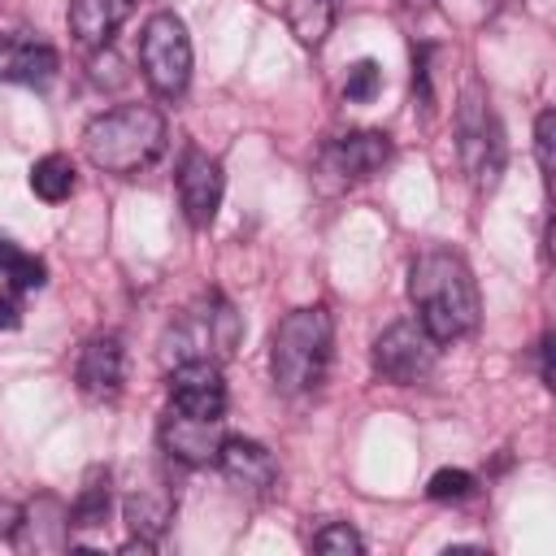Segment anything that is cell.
<instances>
[{
  "label": "cell",
  "mask_w": 556,
  "mask_h": 556,
  "mask_svg": "<svg viewBox=\"0 0 556 556\" xmlns=\"http://www.w3.org/2000/svg\"><path fill=\"white\" fill-rule=\"evenodd\" d=\"M408 300L417 304V321L439 343H452L478 330V317H482L478 282L456 252H421L408 269Z\"/></svg>",
  "instance_id": "6da1fadb"
},
{
  "label": "cell",
  "mask_w": 556,
  "mask_h": 556,
  "mask_svg": "<svg viewBox=\"0 0 556 556\" xmlns=\"http://www.w3.org/2000/svg\"><path fill=\"white\" fill-rule=\"evenodd\" d=\"M83 152L104 174H139L165 152V117L148 104H122L87 122Z\"/></svg>",
  "instance_id": "7a4b0ae2"
},
{
  "label": "cell",
  "mask_w": 556,
  "mask_h": 556,
  "mask_svg": "<svg viewBox=\"0 0 556 556\" xmlns=\"http://www.w3.org/2000/svg\"><path fill=\"white\" fill-rule=\"evenodd\" d=\"M330 343H334V321L321 304L295 308L278 321L274 343H269V374L282 395L313 391L326 378L330 365Z\"/></svg>",
  "instance_id": "3957f363"
},
{
  "label": "cell",
  "mask_w": 556,
  "mask_h": 556,
  "mask_svg": "<svg viewBox=\"0 0 556 556\" xmlns=\"http://www.w3.org/2000/svg\"><path fill=\"white\" fill-rule=\"evenodd\" d=\"M239 334H243L239 313L217 291H208L195 304H187L178 313V321L165 330V356L174 365H182V361H226L239 348Z\"/></svg>",
  "instance_id": "277c9868"
},
{
  "label": "cell",
  "mask_w": 556,
  "mask_h": 556,
  "mask_svg": "<svg viewBox=\"0 0 556 556\" xmlns=\"http://www.w3.org/2000/svg\"><path fill=\"white\" fill-rule=\"evenodd\" d=\"M456 148H460V165L473 178V187H495L504 174V130L491 113V100L478 83H469L460 91L456 104Z\"/></svg>",
  "instance_id": "5b68a950"
},
{
  "label": "cell",
  "mask_w": 556,
  "mask_h": 556,
  "mask_svg": "<svg viewBox=\"0 0 556 556\" xmlns=\"http://www.w3.org/2000/svg\"><path fill=\"white\" fill-rule=\"evenodd\" d=\"M139 65H143V78L156 96L174 100L187 91L191 83V39H187V26L182 17L174 13H152L143 35H139Z\"/></svg>",
  "instance_id": "8992f818"
},
{
  "label": "cell",
  "mask_w": 556,
  "mask_h": 556,
  "mask_svg": "<svg viewBox=\"0 0 556 556\" xmlns=\"http://www.w3.org/2000/svg\"><path fill=\"white\" fill-rule=\"evenodd\" d=\"M439 348L443 343L417 317H404V321H391L374 339V369H378V378H387L395 387H417L434 374Z\"/></svg>",
  "instance_id": "52a82bcc"
},
{
  "label": "cell",
  "mask_w": 556,
  "mask_h": 556,
  "mask_svg": "<svg viewBox=\"0 0 556 556\" xmlns=\"http://www.w3.org/2000/svg\"><path fill=\"white\" fill-rule=\"evenodd\" d=\"M387 161H391V139L382 130H352L321 148L317 169L330 174L334 182H361V178L378 174Z\"/></svg>",
  "instance_id": "ba28073f"
},
{
  "label": "cell",
  "mask_w": 556,
  "mask_h": 556,
  "mask_svg": "<svg viewBox=\"0 0 556 556\" xmlns=\"http://www.w3.org/2000/svg\"><path fill=\"white\" fill-rule=\"evenodd\" d=\"M222 191H226V174H222V161L191 148L178 165V200H182V213L191 226H208L222 208Z\"/></svg>",
  "instance_id": "9c48e42d"
},
{
  "label": "cell",
  "mask_w": 556,
  "mask_h": 556,
  "mask_svg": "<svg viewBox=\"0 0 556 556\" xmlns=\"http://www.w3.org/2000/svg\"><path fill=\"white\" fill-rule=\"evenodd\" d=\"M169 404L191 417L226 413V378L217 361H182L169 369Z\"/></svg>",
  "instance_id": "30bf717a"
},
{
  "label": "cell",
  "mask_w": 556,
  "mask_h": 556,
  "mask_svg": "<svg viewBox=\"0 0 556 556\" xmlns=\"http://www.w3.org/2000/svg\"><path fill=\"white\" fill-rule=\"evenodd\" d=\"M226 443V430H222V417H191V413H178L169 408V417L161 421V447L200 469V465H217V452Z\"/></svg>",
  "instance_id": "8fae6325"
},
{
  "label": "cell",
  "mask_w": 556,
  "mask_h": 556,
  "mask_svg": "<svg viewBox=\"0 0 556 556\" xmlns=\"http://www.w3.org/2000/svg\"><path fill=\"white\" fill-rule=\"evenodd\" d=\"M56 48H48L43 39L26 35V30H9L0 35V83H17V87H48L56 78Z\"/></svg>",
  "instance_id": "7c38bea8"
},
{
  "label": "cell",
  "mask_w": 556,
  "mask_h": 556,
  "mask_svg": "<svg viewBox=\"0 0 556 556\" xmlns=\"http://www.w3.org/2000/svg\"><path fill=\"white\" fill-rule=\"evenodd\" d=\"M217 465H222L226 482L243 495H269V486L278 482V465H274L269 447L256 439H239V434L226 439L217 452Z\"/></svg>",
  "instance_id": "4fadbf2b"
},
{
  "label": "cell",
  "mask_w": 556,
  "mask_h": 556,
  "mask_svg": "<svg viewBox=\"0 0 556 556\" xmlns=\"http://www.w3.org/2000/svg\"><path fill=\"white\" fill-rule=\"evenodd\" d=\"M126 382V352L117 334H96L78 352V387L91 400H113Z\"/></svg>",
  "instance_id": "5bb4252c"
},
{
  "label": "cell",
  "mask_w": 556,
  "mask_h": 556,
  "mask_svg": "<svg viewBox=\"0 0 556 556\" xmlns=\"http://www.w3.org/2000/svg\"><path fill=\"white\" fill-rule=\"evenodd\" d=\"M130 0H70V30L83 48H109L117 26L126 22Z\"/></svg>",
  "instance_id": "9a60e30c"
},
{
  "label": "cell",
  "mask_w": 556,
  "mask_h": 556,
  "mask_svg": "<svg viewBox=\"0 0 556 556\" xmlns=\"http://www.w3.org/2000/svg\"><path fill=\"white\" fill-rule=\"evenodd\" d=\"M169 513H174L169 495H161V491H148V486L130 491V495H126V504H122V517H126V526L135 530V539H148V543H156V539L169 530Z\"/></svg>",
  "instance_id": "2e32d148"
},
{
  "label": "cell",
  "mask_w": 556,
  "mask_h": 556,
  "mask_svg": "<svg viewBox=\"0 0 556 556\" xmlns=\"http://www.w3.org/2000/svg\"><path fill=\"white\" fill-rule=\"evenodd\" d=\"M104 521H109V469L104 465H91L83 473L78 495H74L70 530H100Z\"/></svg>",
  "instance_id": "e0dca14e"
},
{
  "label": "cell",
  "mask_w": 556,
  "mask_h": 556,
  "mask_svg": "<svg viewBox=\"0 0 556 556\" xmlns=\"http://www.w3.org/2000/svg\"><path fill=\"white\" fill-rule=\"evenodd\" d=\"M74 161L65 156V152H48V156H39L35 165H30V191L39 195V200H48V204H61V200H70V191H74Z\"/></svg>",
  "instance_id": "ac0fdd59"
},
{
  "label": "cell",
  "mask_w": 556,
  "mask_h": 556,
  "mask_svg": "<svg viewBox=\"0 0 556 556\" xmlns=\"http://www.w3.org/2000/svg\"><path fill=\"white\" fill-rule=\"evenodd\" d=\"M0 274L9 278V287H13V291H39V287L48 282L43 261H39V256H30V252H22L9 235H0Z\"/></svg>",
  "instance_id": "d6986e66"
},
{
  "label": "cell",
  "mask_w": 556,
  "mask_h": 556,
  "mask_svg": "<svg viewBox=\"0 0 556 556\" xmlns=\"http://www.w3.org/2000/svg\"><path fill=\"white\" fill-rule=\"evenodd\" d=\"M282 13L300 43H321L330 30V17H334L330 0H282Z\"/></svg>",
  "instance_id": "ffe728a7"
},
{
  "label": "cell",
  "mask_w": 556,
  "mask_h": 556,
  "mask_svg": "<svg viewBox=\"0 0 556 556\" xmlns=\"http://www.w3.org/2000/svg\"><path fill=\"white\" fill-rule=\"evenodd\" d=\"M378 91H382V70H378V61H356V65L348 70V78H343V96H348L352 104H369Z\"/></svg>",
  "instance_id": "44dd1931"
},
{
  "label": "cell",
  "mask_w": 556,
  "mask_h": 556,
  "mask_svg": "<svg viewBox=\"0 0 556 556\" xmlns=\"http://www.w3.org/2000/svg\"><path fill=\"white\" fill-rule=\"evenodd\" d=\"M313 547L317 552H326V556H361V534L348 526V521H330V526H321L317 534H313Z\"/></svg>",
  "instance_id": "7402d4cb"
},
{
  "label": "cell",
  "mask_w": 556,
  "mask_h": 556,
  "mask_svg": "<svg viewBox=\"0 0 556 556\" xmlns=\"http://www.w3.org/2000/svg\"><path fill=\"white\" fill-rule=\"evenodd\" d=\"M473 491V473L469 469H439L426 486L430 500H465Z\"/></svg>",
  "instance_id": "603a6c76"
},
{
  "label": "cell",
  "mask_w": 556,
  "mask_h": 556,
  "mask_svg": "<svg viewBox=\"0 0 556 556\" xmlns=\"http://www.w3.org/2000/svg\"><path fill=\"white\" fill-rule=\"evenodd\" d=\"M552 143H556V113L543 109L539 122H534V156H539L543 174H552Z\"/></svg>",
  "instance_id": "cb8c5ba5"
},
{
  "label": "cell",
  "mask_w": 556,
  "mask_h": 556,
  "mask_svg": "<svg viewBox=\"0 0 556 556\" xmlns=\"http://www.w3.org/2000/svg\"><path fill=\"white\" fill-rule=\"evenodd\" d=\"M22 326V300L13 291L0 295V330H17Z\"/></svg>",
  "instance_id": "d4e9b609"
},
{
  "label": "cell",
  "mask_w": 556,
  "mask_h": 556,
  "mask_svg": "<svg viewBox=\"0 0 556 556\" xmlns=\"http://www.w3.org/2000/svg\"><path fill=\"white\" fill-rule=\"evenodd\" d=\"M17 521H22V504H13L9 495H0V539H13Z\"/></svg>",
  "instance_id": "484cf974"
},
{
  "label": "cell",
  "mask_w": 556,
  "mask_h": 556,
  "mask_svg": "<svg viewBox=\"0 0 556 556\" xmlns=\"http://www.w3.org/2000/svg\"><path fill=\"white\" fill-rule=\"evenodd\" d=\"M539 356H543V382L552 387V339H543V348H539Z\"/></svg>",
  "instance_id": "4316f807"
},
{
  "label": "cell",
  "mask_w": 556,
  "mask_h": 556,
  "mask_svg": "<svg viewBox=\"0 0 556 556\" xmlns=\"http://www.w3.org/2000/svg\"><path fill=\"white\" fill-rule=\"evenodd\" d=\"M400 4H404V9H426L430 0H400Z\"/></svg>",
  "instance_id": "83f0119b"
}]
</instances>
